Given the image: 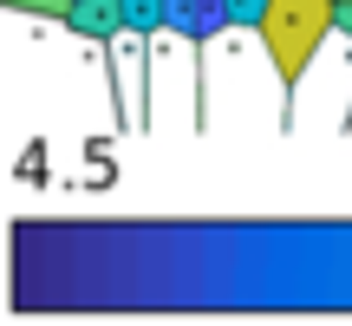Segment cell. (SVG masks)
Here are the masks:
<instances>
[{
  "mask_svg": "<svg viewBox=\"0 0 352 326\" xmlns=\"http://www.w3.org/2000/svg\"><path fill=\"white\" fill-rule=\"evenodd\" d=\"M254 33H261L267 59H274L280 98H294V85L307 78V65H314L320 39L333 33V0H261Z\"/></svg>",
  "mask_w": 352,
  "mask_h": 326,
  "instance_id": "obj_1",
  "label": "cell"
},
{
  "mask_svg": "<svg viewBox=\"0 0 352 326\" xmlns=\"http://www.w3.org/2000/svg\"><path fill=\"white\" fill-rule=\"evenodd\" d=\"M65 26L85 33V39H104V33L124 26V7H118V0H72V7H65Z\"/></svg>",
  "mask_w": 352,
  "mask_h": 326,
  "instance_id": "obj_2",
  "label": "cell"
},
{
  "mask_svg": "<svg viewBox=\"0 0 352 326\" xmlns=\"http://www.w3.org/2000/svg\"><path fill=\"white\" fill-rule=\"evenodd\" d=\"M7 13H39V20H65V7L72 0H0Z\"/></svg>",
  "mask_w": 352,
  "mask_h": 326,
  "instance_id": "obj_3",
  "label": "cell"
},
{
  "mask_svg": "<svg viewBox=\"0 0 352 326\" xmlns=\"http://www.w3.org/2000/svg\"><path fill=\"white\" fill-rule=\"evenodd\" d=\"M333 33L352 39V0H333Z\"/></svg>",
  "mask_w": 352,
  "mask_h": 326,
  "instance_id": "obj_4",
  "label": "cell"
}]
</instances>
